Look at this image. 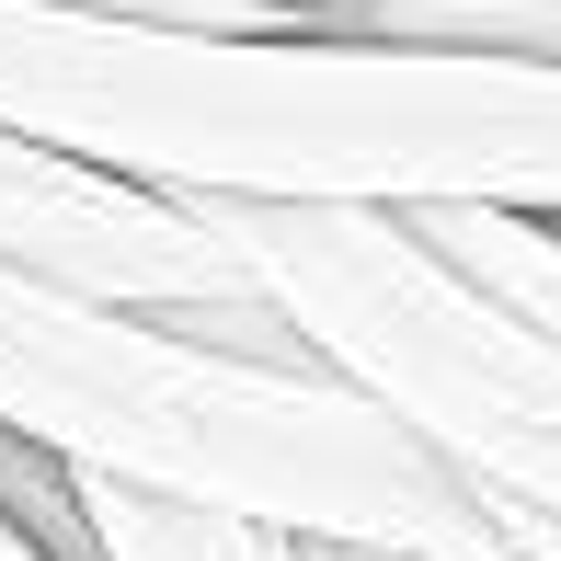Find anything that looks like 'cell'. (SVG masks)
I'll return each instance as SVG.
<instances>
[{
  "label": "cell",
  "mask_w": 561,
  "mask_h": 561,
  "mask_svg": "<svg viewBox=\"0 0 561 561\" xmlns=\"http://www.w3.org/2000/svg\"><path fill=\"white\" fill-rule=\"evenodd\" d=\"M0 275H35V287L207 333L229 355H298V333L252 298V275L229 264V241L195 207L138 195L115 172L69 161V149L12 138V126H0Z\"/></svg>",
  "instance_id": "obj_4"
},
{
  "label": "cell",
  "mask_w": 561,
  "mask_h": 561,
  "mask_svg": "<svg viewBox=\"0 0 561 561\" xmlns=\"http://www.w3.org/2000/svg\"><path fill=\"white\" fill-rule=\"evenodd\" d=\"M69 504H81V550L92 561H287V539H264V527L138 504V493H104V481H69Z\"/></svg>",
  "instance_id": "obj_6"
},
{
  "label": "cell",
  "mask_w": 561,
  "mask_h": 561,
  "mask_svg": "<svg viewBox=\"0 0 561 561\" xmlns=\"http://www.w3.org/2000/svg\"><path fill=\"white\" fill-rule=\"evenodd\" d=\"M0 561H35V539H12V527H0Z\"/></svg>",
  "instance_id": "obj_9"
},
{
  "label": "cell",
  "mask_w": 561,
  "mask_h": 561,
  "mask_svg": "<svg viewBox=\"0 0 561 561\" xmlns=\"http://www.w3.org/2000/svg\"><path fill=\"white\" fill-rule=\"evenodd\" d=\"M424 252L481 287L493 310H516L527 333L561 344V218H493V207H436V218H401Z\"/></svg>",
  "instance_id": "obj_5"
},
{
  "label": "cell",
  "mask_w": 561,
  "mask_h": 561,
  "mask_svg": "<svg viewBox=\"0 0 561 561\" xmlns=\"http://www.w3.org/2000/svg\"><path fill=\"white\" fill-rule=\"evenodd\" d=\"M333 35H424V46H493V58L561 69V12H550V0H413V12L333 23Z\"/></svg>",
  "instance_id": "obj_7"
},
{
  "label": "cell",
  "mask_w": 561,
  "mask_h": 561,
  "mask_svg": "<svg viewBox=\"0 0 561 561\" xmlns=\"http://www.w3.org/2000/svg\"><path fill=\"white\" fill-rule=\"evenodd\" d=\"M321 378H344L413 458L561 561V344L458 287L401 218L195 207Z\"/></svg>",
  "instance_id": "obj_3"
},
{
  "label": "cell",
  "mask_w": 561,
  "mask_h": 561,
  "mask_svg": "<svg viewBox=\"0 0 561 561\" xmlns=\"http://www.w3.org/2000/svg\"><path fill=\"white\" fill-rule=\"evenodd\" d=\"M287 561H390V550H298V539H287Z\"/></svg>",
  "instance_id": "obj_8"
},
{
  "label": "cell",
  "mask_w": 561,
  "mask_h": 561,
  "mask_svg": "<svg viewBox=\"0 0 561 561\" xmlns=\"http://www.w3.org/2000/svg\"><path fill=\"white\" fill-rule=\"evenodd\" d=\"M0 436L69 481L229 516L298 550L539 561L310 355H229L35 275H0Z\"/></svg>",
  "instance_id": "obj_2"
},
{
  "label": "cell",
  "mask_w": 561,
  "mask_h": 561,
  "mask_svg": "<svg viewBox=\"0 0 561 561\" xmlns=\"http://www.w3.org/2000/svg\"><path fill=\"white\" fill-rule=\"evenodd\" d=\"M0 126L172 207L561 218V69L424 35H184L0 0Z\"/></svg>",
  "instance_id": "obj_1"
}]
</instances>
